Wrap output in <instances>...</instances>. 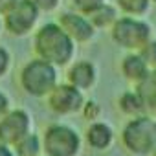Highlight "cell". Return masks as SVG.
Wrapping results in <instances>:
<instances>
[{
    "label": "cell",
    "instance_id": "cell-15",
    "mask_svg": "<svg viewBox=\"0 0 156 156\" xmlns=\"http://www.w3.org/2000/svg\"><path fill=\"white\" fill-rule=\"evenodd\" d=\"M119 108L129 116H141L145 112L143 103H141V99L136 92H125L119 98Z\"/></svg>",
    "mask_w": 156,
    "mask_h": 156
},
{
    "label": "cell",
    "instance_id": "cell-19",
    "mask_svg": "<svg viewBox=\"0 0 156 156\" xmlns=\"http://www.w3.org/2000/svg\"><path fill=\"white\" fill-rule=\"evenodd\" d=\"M73 6L85 15H90L94 9H98L101 4H105V0H72Z\"/></svg>",
    "mask_w": 156,
    "mask_h": 156
},
{
    "label": "cell",
    "instance_id": "cell-13",
    "mask_svg": "<svg viewBox=\"0 0 156 156\" xmlns=\"http://www.w3.org/2000/svg\"><path fill=\"white\" fill-rule=\"evenodd\" d=\"M87 141L90 147L94 149H107L110 143H112V129L107 125V123H101V121H96L88 127L87 130Z\"/></svg>",
    "mask_w": 156,
    "mask_h": 156
},
{
    "label": "cell",
    "instance_id": "cell-2",
    "mask_svg": "<svg viewBox=\"0 0 156 156\" xmlns=\"http://www.w3.org/2000/svg\"><path fill=\"white\" fill-rule=\"evenodd\" d=\"M121 140L134 154H151L156 149V119L149 116H136L123 127Z\"/></svg>",
    "mask_w": 156,
    "mask_h": 156
},
{
    "label": "cell",
    "instance_id": "cell-9",
    "mask_svg": "<svg viewBox=\"0 0 156 156\" xmlns=\"http://www.w3.org/2000/svg\"><path fill=\"white\" fill-rule=\"evenodd\" d=\"M59 24L77 42H87V41H90L94 37V30L96 28L83 15H77V13H62Z\"/></svg>",
    "mask_w": 156,
    "mask_h": 156
},
{
    "label": "cell",
    "instance_id": "cell-16",
    "mask_svg": "<svg viewBox=\"0 0 156 156\" xmlns=\"http://www.w3.org/2000/svg\"><path fill=\"white\" fill-rule=\"evenodd\" d=\"M41 152V141L35 134H26L17 143V154L19 156H39Z\"/></svg>",
    "mask_w": 156,
    "mask_h": 156
},
{
    "label": "cell",
    "instance_id": "cell-1",
    "mask_svg": "<svg viewBox=\"0 0 156 156\" xmlns=\"http://www.w3.org/2000/svg\"><path fill=\"white\" fill-rule=\"evenodd\" d=\"M35 51L41 59L62 66L73 55V39L61 24H44L35 35Z\"/></svg>",
    "mask_w": 156,
    "mask_h": 156
},
{
    "label": "cell",
    "instance_id": "cell-25",
    "mask_svg": "<svg viewBox=\"0 0 156 156\" xmlns=\"http://www.w3.org/2000/svg\"><path fill=\"white\" fill-rule=\"evenodd\" d=\"M0 156H13V154H11V151L8 149V145H4V143L0 145Z\"/></svg>",
    "mask_w": 156,
    "mask_h": 156
},
{
    "label": "cell",
    "instance_id": "cell-6",
    "mask_svg": "<svg viewBox=\"0 0 156 156\" xmlns=\"http://www.w3.org/2000/svg\"><path fill=\"white\" fill-rule=\"evenodd\" d=\"M39 19V8L33 0H19L17 6L6 15V28L13 35H26Z\"/></svg>",
    "mask_w": 156,
    "mask_h": 156
},
{
    "label": "cell",
    "instance_id": "cell-27",
    "mask_svg": "<svg viewBox=\"0 0 156 156\" xmlns=\"http://www.w3.org/2000/svg\"><path fill=\"white\" fill-rule=\"evenodd\" d=\"M152 2H156V0H152Z\"/></svg>",
    "mask_w": 156,
    "mask_h": 156
},
{
    "label": "cell",
    "instance_id": "cell-23",
    "mask_svg": "<svg viewBox=\"0 0 156 156\" xmlns=\"http://www.w3.org/2000/svg\"><path fill=\"white\" fill-rule=\"evenodd\" d=\"M99 114V107L96 105V103H88V105H85V116L88 118V119H92L94 116H98Z\"/></svg>",
    "mask_w": 156,
    "mask_h": 156
},
{
    "label": "cell",
    "instance_id": "cell-21",
    "mask_svg": "<svg viewBox=\"0 0 156 156\" xmlns=\"http://www.w3.org/2000/svg\"><path fill=\"white\" fill-rule=\"evenodd\" d=\"M8 68H9V53L4 48H0V75H4Z\"/></svg>",
    "mask_w": 156,
    "mask_h": 156
},
{
    "label": "cell",
    "instance_id": "cell-10",
    "mask_svg": "<svg viewBox=\"0 0 156 156\" xmlns=\"http://www.w3.org/2000/svg\"><path fill=\"white\" fill-rule=\"evenodd\" d=\"M136 94L140 96L143 108L147 114L156 118V68L151 70L136 87Z\"/></svg>",
    "mask_w": 156,
    "mask_h": 156
},
{
    "label": "cell",
    "instance_id": "cell-5",
    "mask_svg": "<svg viewBox=\"0 0 156 156\" xmlns=\"http://www.w3.org/2000/svg\"><path fill=\"white\" fill-rule=\"evenodd\" d=\"M81 140L77 132L66 125H51L46 134L42 147L48 156H75L79 151Z\"/></svg>",
    "mask_w": 156,
    "mask_h": 156
},
{
    "label": "cell",
    "instance_id": "cell-20",
    "mask_svg": "<svg viewBox=\"0 0 156 156\" xmlns=\"http://www.w3.org/2000/svg\"><path fill=\"white\" fill-rule=\"evenodd\" d=\"M35 6L42 11H50V9H55L57 4H59V0H33Z\"/></svg>",
    "mask_w": 156,
    "mask_h": 156
},
{
    "label": "cell",
    "instance_id": "cell-26",
    "mask_svg": "<svg viewBox=\"0 0 156 156\" xmlns=\"http://www.w3.org/2000/svg\"><path fill=\"white\" fill-rule=\"evenodd\" d=\"M152 156H156V149H154V151H152Z\"/></svg>",
    "mask_w": 156,
    "mask_h": 156
},
{
    "label": "cell",
    "instance_id": "cell-17",
    "mask_svg": "<svg viewBox=\"0 0 156 156\" xmlns=\"http://www.w3.org/2000/svg\"><path fill=\"white\" fill-rule=\"evenodd\" d=\"M151 0H118V6L129 15H141L147 11Z\"/></svg>",
    "mask_w": 156,
    "mask_h": 156
},
{
    "label": "cell",
    "instance_id": "cell-12",
    "mask_svg": "<svg viewBox=\"0 0 156 156\" xmlns=\"http://www.w3.org/2000/svg\"><path fill=\"white\" fill-rule=\"evenodd\" d=\"M121 72H123V75L127 77V79L140 83L143 77L151 72V66L141 59L140 53H130V55H127V57L123 59V62H121Z\"/></svg>",
    "mask_w": 156,
    "mask_h": 156
},
{
    "label": "cell",
    "instance_id": "cell-4",
    "mask_svg": "<svg viewBox=\"0 0 156 156\" xmlns=\"http://www.w3.org/2000/svg\"><path fill=\"white\" fill-rule=\"evenodd\" d=\"M112 37L114 41L127 50H140L141 46H145L151 41V28L149 24L130 19V17H123V19H116L112 24Z\"/></svg>",
    "mask_w": 156,
    "mask_h": 156
},
{
    "label": "cell",
    "instance_id": "cell-8",
    "mask_svg": "<svg viewBox=\"0 0 156 156\" xmlns=\"http://www.w3.org/2000/svg\"><path fill=\"white\" fill-rule=\"evenodd\" d=\"M30 134V116L24 110H13L0 119V141L4 145H17Z\"/></svg>",
    "mask_w": 156,
    "mask_h": 156
},
{
    "label": "cell",
    "instance_id": "cell-22",
    "mask_svg": "<svg viewBox=\"0 0 156 156\" xmlns=\"http://www.w3.org/2000/svg\"><path fill=\"white\" fill-rule=\"evenodd\" d=\"M19 0H0V13L2 15H8L15 6H17Z\"/></svg>",
    "mask_w": 156,
    "mask_h": 156
},
{
    "label": "cell",
    "instance_id": "cell-18",
    "mask_svg": "<svg viewBox=\"0 0 156 156\" xmlns=\"http://www.w3.org/2000/svg\"><path fill=\"white\" fill-rule=\"evenodd\" d=\"M140 55L149 66H156V41H149L145 46H141Z\"/></svg>",
    "mask_w": 156,
    "mask_h": 156
},
{
    "label": "cell",
    "instance_id": "cell-14",
    "mask_svg": "<svg viewBox=\"0 0 156 156\" xmlns=\"http://www.w3.org/2000/svg\"><path fill=\"white\" fill-rule=\"evenodd\" d=\"M90 22L94 24V28H105V26H110L114 24L116 20V11L112 6H107V4H101L98 9H94L90 15H88Z\"/></svg>",
    "mask_w": 156,
    "mask_h": 156
},
{
    "label": "cell",
    "instance_id": "cell-7",
    "mask_svg": "<svg viewBox=\"0 0 156 156\" xmlns=\"http://www.w3.org/2000/svg\"><path fill=\"white\" fill-rule=\"evenodd\" d=\"M81 90L73 85H59L48 94V105L57 114H72L81 110L85 105Z\"/></svg>",
    "mask_w": 156,
    "mask_h": 156
},
{
    "label": "cell",
    "instance_id": "cell-24",
    "mask_svg": "<svg viewBox=\"0 0 156 156\" xmlns=\"http://www.w3.org/2000/svg\"><path fill=\"white\" fill-rule=\"evenodd\" d=\"M8 98L2 94V92H0V119H2L4 116H6V112H8Z\"/></svg>",
    "mask_w": 156,
    "mask_h": 156
},
{
    "label": "cell",
    "instance_id": "cell-11",
    "mask_svg": "<svg viewBox=\"0 0 156 156\" xmlns=\"http://www.w3.org/2000/svg\"><path fill=\"white\" fill-rule=\"evenodd\" d=\"M68 79H70V85L77 87L79 90H87L96 83V68L88 61H79L70 68Z\"/></svg>",
    "mask_w": 156,
    "mask_h": 156
},
{
    "label": "cell",
    "instance_id": "cell-3",
    "mask_svg": "<svg viewBox=\"0 0 156 156\" xmlns=\"http://www.w3.org/2000/svg\"><path fill=\"white\" fill-rule=\"evenodd\" d=\"M20 83L30 96H35V98L48 96L57 87L55 64H51L44 59L30 61L20 73Z\"/></svg>",
    "mask_w": 156,
    "mask_h": 156
}]
</instances>
